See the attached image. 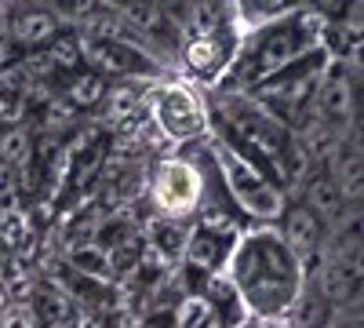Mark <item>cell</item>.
Listing matches in <instances>:
<instances>
[{"label":"cell","instance_id":"obj_21","mask_svg":"<svg viewBox=\"0 0 364 328\" xmlns=\"http://www.w3.org/2000/svg\"><path fill=\"white\" fill-rule=\"evenodd\" d=\"M33 233V219L26 208H0V245L4 248H22Z\"/></svg>","mask_w":364,"mask_h":328},{"label":"cell","instance_id":"obj_3","mask_svg":"<svg viewBox=\"0 0 364 328\" xmlns=\"http://www.w3.org/2000/svg\"><path fill=\"white\" fill-rule=\"evenodd\" d=\"M146 121L171 146H190L211 135V106L197 84L161 77L146 84Z\"/></svg>","mask_w":364,"mask_h":328},{"label":"cell","instance_id":"obj_14","mask_svg":"<svg viewBox=\"0 0 364 328\" xmlns=\"http://www.w3.org/2000/svg\"><path fill=\"white\" fill-rule=\"evenodd\" d=\"M324 175L343 190L346 201H360V186H364V154H360V135H346L336 150L328 154V161L321 164Z\"/></svg>","mask_w":364,"mask_h":328},{"label":"cell","instance_id":"obj_18","mask_svg":"<svg viewBox=\"0 0 364 328\" xmlns=\"http://www.w3.org/2000/svg\"><path fill=\"white\" fill-rule=\"evenodd\" d=\"M37 157V135L29 132V125L0 128V164L11 171H26Z\"/></svg>","mask_w":364,"mask_h":328},{"label":"cell","instance_id":"obj_13","mask_svg":"<svg viewBox=\"0 0 364 328\" xmlns=\"http://www.w3.org/2000/svg\"><path fill=\"white\" fill-rule=\"evenodd\" d=\"M277 233L284 237V245L306 263V270L321 259V248H324V237H328V230L321 226V219L314 216V212H306L299 201H288L284 204V212H281V219H277Z\"/></svg>","mask_w":364,"mask_h":328},{"label":"cell","instance_id":"obj_16","mask_svg":"<svg viewBox=\"0 0 364 328\" xmlns=\"http://www.w3.org/2000/svg\"><path fill=\"white\" fill-rule=\"evenodd\" d=\"M58 88V99H63L70 110H77V113H87V110H99L102 106V99H106V92H109V80H102L95 70H77V73H70V77H63L55 84Z\"/></svg>","mask_w":364,"mask_h":328},{"label":"cell","instance_id":"obj_5","mask_svg":"<svg viewBox=\"0 0 364 328\" xmlns=\"http://www.w3.org/2000/svg\"><path fill=\"white\" fill-rule=\"evenodd\" d=\"M211 161H215V175H219L230 204H237L255 226H277L284 204H288V194L273 179H266L259 168H252L245 157H237L223 142H215Z\"/></svg>","mask_w":364,"mask_h":328},{"label":"cell","instance_id":"obj_22","mask_svg":"<svg viewBox=\"0 0 364 328\" xmlns=\"http://www.w3.org/2000/svg\"><path fill=\"white\" fill-rule=\"evenodd\" d=\"M18 197H22V171L0 164V208H18Z\"/></svg>","mask_w":364,"mask_h":328},{"label":"cell","instance_id":"obj_24","mask_svg":"<svg viewBox=\"0 0 364 328\" xmlns=\"http://www.w3.org/2000/svg\"><path fill=\"white\" fill-rule=\"evenodd\" d=\"M0 328H33V321H29V310H26V307H15V310L4 314Z\"/></svg>","mask_w":364,"mask_h":328},{"label":"cell","instance_id":"obj_12","mask_svg":"<svg viewBox=\"0 0 364 328\" xmlns=\"http://www.w3.org/2000/svg\"><path fill=\"white\" fill-rule=\"evenodd\" d=\"M26 310H29L33 328H84L80 307L70 300V292L51 277H41L37 285H29V307Z\"/></svg>","mask_w":364,"mask_h":328},{"label":"cell","instance_id":"obj_11","mask_svg":"<svg viewBox=\"0 0 364 328\" xmlns=\"http://www.w3.org/2000/svg\"><path fill=\"white\" fill-rule=\"evenodd\" d=\"M4 18H8V37L22 48V55L44 51V48L66 29L63 18L55 15V8H41V4L4 8Z\"/></svg>","mask_w":364,"mask_h":328},{"label":"cell","instance_id":"obj_15","mask_svg":"<svg viewBox=\"0 0 364 328\" xmlns=\"http://www.w3.org/2000/svg\"><path fill=\"white\" fill-rule=\"evenodd\" d=\"M99 110H106V125L109 128L135 132L146 121V95L139 92V88H132V84H117V88L109 84V92H106Z\"/></svg>","mask_w":364,"mask_h":328},{"label":"cell","instance_id":"obj_20","mask_svg":"<svg viewBox=\"0 0 364 328\" xmlns=\"http://www.w3.org/2000/svg\"><path fill=\"white\" fill-rule=\"evenodd\" d=\"M70 270H77L84 277H95V281H113L109 277V259H106V252L95 241L70 248Z\"/></svg>","mask_w":364,"mask_h":328},{"label":"cell","instance_id":"obj_1","mask_svg":"<svg viewBox=\"0 0 364 328\" xmlns=\"http://www.w3.org/2000/svg\"><path fill=\"white\" fill-rule=\"evenodd\" d=\"M223 277L255 321L281 324L306 285V263L284 245L277 226H248L240 230Z\"/></svg>","mask_w":364,"mask_h":328},{"label":"cell","instance_id":"obj_4","mask_svg":"<svg viewBox=\"0 0 364 328\" xmlns=\"http://www.w3.org/2000/svg\"><path fill=\"white\" fill-rule=\"evenodd\" d=\"M146 197H149L154 216L171 219V223H190L204 216V201H208L204 168L182 154L157 157L146 179Z\"/></svg>","mask_w":364,"mask_h":328},{"label":"cell","instance_id":"obj_9","mask_svg":"<svg viewBox=\"0 0 364 328\" xmlns=\"http://www.w3.org/2000/svg\"><path fill=\"white\" fill-rule=\"evenodd\" d=\"M237 44H240L237 26L223 29V33H211V37H182L178 41V63H182V70H186L190 84L219 88L223 77L230 73Z\"/></svg>","mask_w":364,"mask_h":328},{"label":"cell","instance_id":"obj_6","mask_svg":"<svg viewBox=\"0 0 364 328\" xmlns=\"http://www.w3.org/2000/svg\"><path fill=\"white\" fill-rule=\"evenodd\" d=\"M77 37H80L84 66L95 70L102 80H120V84L161 80L154 51H146L135 37H87V33H77Z\"/></svg>","mask_w":364,"mask_h":328},{"label":"cell","instance_id":"obj_23","mask_svg":"<svg viewBox=\"0 0 364 328\" xmlns=\"http://www.w3.org/2000/svg\"><path fill=\"white\" fill-rule=\"evenodd\" d=\"M22 58H26V55H22V48H18V44L8 37V33L0 37V77H4V73H11L15 66H22Z\"/></svg>","mask_w":364,"mask_h":328},{"label":"cell","instance_id":"obj_19","mask_svg":"<svg viewBox=\"0 0 364 328\" xmlns=\"http://www.w3.org/2000/svg\"><path fill=\"white\" fill-rule=\"evenodd\" d=\"M171 328H219V317L204 303V295L186 292L171 310Z\"/></svg>","mask_w":364,"mask_h":328},{"label":"cell","instance_id":"obj_26","mask_svg":"<svg viewBox=\"0 0 364 328\" xmlns=\"http://www.w3.org/2000/svg\"><path fill=\"white\" fill-rule=\"evenodd\" d=\"M266 328H284V324H266Z\"/></svg>","mask_w":364,"mask_h":328},{"label":"cell","instance_id":"obj_7","mask_svg":"<svg viewBox=\"0 0 364 328\" xmlns=\"http://www.w3.org/2000/svg\"><path fill=\"white\" fill-rule=\"evenodd\" d=\"M240 237V226H233L230 216L223 212H204L193 219V226H186V245H182V259L178 266L193 277H215L226 270V259Z\"/></svg>","mask_w":364,"mask_h":328},{"label":"cell","instance_id":"obj_10","mask_svg":"<svg viewBox=\"0 0 364 328\" xmlns=\"http://www.w3.org/2000/svg\"><path fill=\"white\" fill-rule=\"evenodd\" d=\"M295 186H299V197H295V201L306 208V212H314L324 230H336V226H343L350 216H357V212H350V201L343 197V190L324 175V168H310Z\"/></svg>","mask_w":364,"mask_h":328},{"label":"cell","instance_id":"obj_25","mask_svg":"<svg viewBox=\"0 0 364 328\" xmlns=\"http://www.w3.org/2000/svg\"><path fill=\"white\" fill-rule=\"evenodd\" d=\"M8 33V18H4V8H0V37Z\"/></svg>","mask_w":364,"mask_h":328},{"label":"cell","instance_id":"obj_2","mask_svg":"<svg viewBox=\"0 0 364 328\" xmlns=\"http://www.w3.org/2000/svg\"><path fill=\"white\" fill-rule=\"evenodd\" d=\"M324 37V18L317 15V8H291L284 18L259 26L252 33L240 37L237 55L230 63V73L223 77V92L230 95H248L259 80H266L269 73H277L281 66L295 63V58L310 55L321 48Z\"/></svg>","mask_w":364,"mask_h":328},{"label":"cell","instance_id":"obj_8","mask_svg":"<svg viewBox=\"0 0 364 328\" xmlns=\"http://www.w3.org/2000/svg\"><path fill=\"white\" fill-rule=\"evenodd\" d=\"M310 113L317 117L321 125H328L331 132L339 135H357V113H360V84L357 73H350V63H331Z\"/></svg>","mask_w":364,"mask_h":328},{"label":"cell","instance_id":"obj_17","mask_svg":"<svg viewBox=\"0 0 364 328\" xmlns=\"http://www.w3.org/2000/svg\"><path fill=\"white\" fill-rule=\"evenodd\" d=\"M331 317H336V307H331L324 300V292L314 285V277H306V285H302V292L295 295L291 310L284 314V328H328Z\"/></svg>","mask_w":364,"mask_h":328}]
</instances>
